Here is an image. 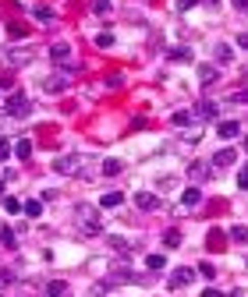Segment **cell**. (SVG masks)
I'll return each instance as SVG.
<instances>
[{
    "label": "cell",
    "instance_id": "obj_1",
    "mask_svg": "<svg viewBox=\"0 0 248 297\" xmlns=\"http://www.w3.org/2000/svg\"><path fill=\"white\" fill-rule=\"evenodd\" d=\"M75 220H78V230H82V233H99V230H103V223H99V209H96V205H89V202L75 205Z\"/></svg>",
    "mask_w": 248,
    "mask_h": 297
},
{
    "label": "cell",
    "instance_id": "obj_2",
    "mask_svg": "<svg viewBox=\"0 0 248 297\" xmlns=\"http://www.w3.org/2000/svg\"><path fill=\"white\" fill-rule=\"evenodd\" d=\"M29 99L21 96V92H14V96H7V103H4V113L7 117H29Z\"/></svg>",
    "mask_w": 248,
    "mask_h": 297
},
{
    "label": "cell",
    "instance_id": "obj_3",
    "mask_svg": "<svg viewBox=\"0 0 248 297\" xmlns=\"http://www.w3.org/2000/svg\"><path fill=\"white\" fill-rule=\"evenodd\" d=\"M82 163H85L82 156H64V159H57V163H53V170L71 177V173H82Z\"/></svg>",
    "mask_w": 248,
    "mask_h": 297
},
{
    "label": "cell",
    "instance_id": "obj_4",
    "mask_svg": "<svg viewBox=\"0 0 248 297\" xmlns=\"http://www.w3.org/2000/svg\"><path fill=\"white\" fill-rule=\"evenodd\" d=\"M191 280H195V273L181 265V269H174V273H170V280H167V287H170V290H177V287H188Z\"/></svg>",
    "mask_w": 248,
    "mask_h": 297
},
{
    "label": "cell",
    "instance_id": "obj_5",
    "mask_svg": "<svg viewBox=\"0 0 248 297\" xmlns=\"http://www.w3.org/2000/svg\"><path fill=\"white\" fill-rule=\"evenodd\" d=\"M50 61H53L57 68H64V64L71 61V46H68V43H53V46H50Z\"/></svg>",
    "mask_w": 248,
    "mask_h": 297
},
{
    "label": "cell",
    "instance_id": "obj_6",
    "mask_svg": "<svg viewBox=\"0 0 248 297\" xmlns=\"http://www.w3.org/2000/svg\"><path fill=\"white\" fill-rule=\"evenodd\" d=\"M68 85H71V81H68V74H64V71H61V74H50V78L43 81V88H46V92H64Z\"/></svg>",
    "mask_w": 248,
    "mask_h": 297
},
{
    "label": "cell",
    "instance_id": "obj_7",
    "mask_svg": "<svg viewBox=\"0 0 248 297\" xmlns=\"http://www.w3.org/2000/svg\"><path fill=\"white\" fill-rule=\"evenodd\" d=\"M216 135H220V138H238V135H241V124H238V121H220V124H216Z\"/></svg>",
    "mask_w": 248,
    "mask_h": 297
},
{
    "label": "cell",
    "instance_id": "obj_8",
    "mask_svg": "<svg viewBox=\"0 0 248 297\" xmlns=\"http://www.w3.org/2000/svg\"><path fill=\"white\" fill-rule=\"evenodd\" d=\"M135 205H139L142 213H149V209H156L160 202H156V195H149V191H139V195H135Z\"/></svg>",
    "mask_w": 248,
    "mask_h": 297
},
{
    "label": "cell",
    "instance_id": "obj_9",
    "mask_svg": "<svg viewBox=\"0 0 248 297\" xmlns=\"http://www.w3.org/2000/svg\"><path fill=\"white\" fill-rule=\"evenodd\" d=\"M195 117L199 121H216V103H199L195 106Z\"/></svg>",
    "mask_w": 248,
    "mask_h": 297
},
{
    "label": "cell",
    "instance_id": "obj_10",
    "mask_svg": "<svg viewBox=\"0 0 248 297\" xmlns=\"http://www.w3.org/2000/svg\"><path fill=\"white\" fill-rule=\"evenodd\" d=\"M234 159H238V152H234V148H220V152L213 156V166H231Z\"/></svg>",
    "mask_w": 248,
    "mask_h": 297
},
{
    "label": "cell",
    "instance_id": "obj_11",
    "mask_svg": "<svg viewBox=\"0 0 248 297\" xmlns=\"http://www.w3.org/2000/svg\"><path fill=\"white\" fill-rule=\"evenodd\" d=\"M199 78H202V85H213V81L220 78V71H216L213 64H199Z\"/></svg>",
    "mask_w": 248,
    "mask_h": 297
},
{
    "label": "cell",
    "instance_id": "obj_12",
    "mask_svg": "<svg viewBox=\"0 0 248 297\" xmlns=\"http://www.w3.org/2000/svg\"><path fill=\"white\" fill-rule=\"evenodd\" d=\"M167 57H170L174 64H188V61H191V50H188V46H174Z\"/></svg>",
    "mask_w": 248,
    "mask_h": 297
},
{
    "label": "cell",
    "instance_id": "obj_13",
    "mask_svg": "<svg viewBox=\"0 0 248 297\" xmlns=\"http://www.w3.org/2000/svg\"><path fill=\"white\" fill-rule=\"evenodd\" d=\"M7 61L18 68V64H29L32 61V50H7Z\"/></svg>",
    "mask_w": 248,
    "mask_h": 297
},
{
    "label": "cell",
    "instance_id": "obj_14",
    "mask_svg": "<svg viewBox=\"0 0 248 297\" xmlns=\"http://www.w3.org/2000/svg\"><path fill=\"white\" fill-rule=\"evenodd\" d=\"M121 202H124V195H121V191H106V195L99 198V205H103V209H117Z\"/></svg>",
    "mask_w": 248,
    "mask_h": 297
},
{
    "label": "cell",
    "instance_id": "obj_15",
    "mask_svg": "<svg viewBox=\"0 0 248 297\" xmlns=\"http://www.w3.org/2000/svg\"><path fill=\"white\" fill-rule=\"evenodd\" d=\"M188 173H191V181H206V177H209V166H206V163H191Z\"/></svg>",
    "mask_w": 248,
    "mask_h": 297
},
{
    "label": "cell",
    "instance_id": "obj_16",
    "mask_svg": "<svg viewBox=\"0 0 248 297\" xmlns=\"http://www.w3.org/2000/svg\"><path fill=\"white\" fill-rule=\"evenodd\" d=\"M181 202H184V205H199V202H202V191H199V188H184Z\"/></svg>",
    "mask_w": 248,
    "mask_h": 297
},
{
    "label": "cell",
    "instance_id": "obj_17",
    "mask_svg": "<svg viewBox=\"0 0 248 297\" xmlns=\"http://www.w3.org/2000/svg\"><path fill=\"white\" fill-rule=\"evenodd\" d=\"M163 244L167 248H181V230H177V226H170L163 233Z\"/></svg>",
    "mask_w": 248,
    "mask_h": 297
},
{
    "label": "cell",
    "instance_id": "obj_18",
    "mask_svg": "<svg viewBox=\"0 0 248 297\" xmlns=\"http://www.w3.org/2000/svg\"><path fill=\"white\" fill-rule=\"evenodd\" d=\"M14 156H18V159H29V156H32V142H29V138H18V145H14Z\"/></svg>",
    "mask_w": 248,
    "mask_h": 297
},
{
    "label": "cell",
    "instance_id": "obj_19",
    "mask_svg": "<svg viewBox=\"0 0 248 297\" xmlns=\"http://www.w3.org/2000/svg\"><path fill=\"white\" fill-rule=\"evenodd\" d=\"M46 294L50 297H68V283H64V280H53V283L46 287Z\"/></svg>",
    "mask_w": 248,
    "mask_h": 297
},
{
    "label": "cell",
    "instance_id": "obj_20",
    "mask_svg": "<svg viewBox=\"0 0 248 297\" xmlns=\"http://www.w3.org/2000/svg\"><path fill=\"white\" fill-rule=\"evenodd\" d=\"M7 36H11V39H25V36H29V28H25L21 21H11V25H7Z\"/></svg>",
    "mask_w": 248,
    "mask_h": 297
},
{
    "label": "cell",
    "instance_id": "obj_21",
    "mask_svg": "<svg viewBox=\"0 0 248 297\" xmlns=\"http://www.w3.org/2000/svg\"><path fill=\"white\" fill-rule=\"evenodd\" d=\"M121 170H124V163H121V159H106V163H103V173H106V177H117Z\"/></svg>",
    "mask_w": 248,
    "mask_h": 297
},
{
    "label": "cell",
    "instance_id": "obj_22",
    "mask_svg": "<svg viewBox=\"0 0 248 297\" xmlns=\"http://www.w3.org/2000/svg\"><path fill=\"white\" fill-rule=\"evenodd\" d=\"M213 53H216V61H220V64H231V57H234V53H231V46H227V43H220V46H216V50H213Z\"/></svg>",
    "mask_w": 248,
    "mask_h": 297
},
{
    "label": "cell",
    "instance_id": "obj_23",
    "mask_svg": "<svg viewBox=\"0 0 248 297\" xmlns=\"http://www.w3.org/2000/svg\"><path fill=\"white\" fill-rule=\"evenodd\" d=\"M206 244H209L213 251H220V248H224V233H220V230H209V237H206Z\"/></svg>",
    "mask_w": 248,
    "mask_h": 297
},
{
    "label": "cell",
    "instance_id": "obj_24",
    "mask_svg": "<svg viewBox=\"0 0 248 297\" xmlns=\"http://www.w3.org/2000/svg\"><path fill=\"white\" fill-rule=\"evenodd\" d=\"M0 241H4V248H14V244H18V237H14V230H11V226H4V230H0Z\"/></svg>",
    "mask_w": 248,
    "mask_h": 297
},
{
    "label": "cell",
    "instance_id": "obj_25",
    "mask_svg": "<svg viewBox=\"0 0 248 297\" xmlns=\"http://www.w3.org/2000/svg\"><path fill=\"white\" fill-rule=\"evenodd\" d=\"M146 265H149V273H156V269H163V265H167V258H163V255H149V258H146Z\"/></svg>",
    "mask_w": 248,
    "mask_h": 297
},
{
    "label": "cell",
    "instance_id": "obj_26",
    "mask_svg": "<svg viewBox=\"0 0 248 297\" xmlns=\"http://www.w3.org/2000/svg\"><path fill=\"white\" fill-rule=\"evenodd\" d=\"M231 241H238V244H248V226H234V230H231Z\"/></svg>",
    "mask_w": 248,
    "mask_h": 297
},
{
    "label": "cell",
    "instance_id": "obj_27",
    "mask_svg": "<svg viewBox=\"0 0 248 297\" xmlns=\"http://www.w3.org/2000/svg\"><path fill=\"white\" fill-rule=\"evenodd\" d=\"M21 209H25V216H39V213H43V202H36V198H32V202H25Z\"/></svg>",
    "mask_w": 248,
    "mask_h": 297
},
{
    "label": "cell",
    "instance_id": "obj_28",
    "mask_svg": "<svg viewBox=\"0 0 248 297\" xmlns=\"http://www.w3.org/2000/svg\"><path fill=\"white\" fill-rule=\"evenodd\" d=\"M4 209H7V213H11V216H14V213H21V202H18V198H11V195H7V198H4Z\"/></svg>",
    "mask_w": 248,
    "mask_h": 297
},
{
    "label": "cell",
    "instance_id": "obj_29",
    "mask_svg": "<svg viewBox=\"0 0 248 297\" xmlns=\"http://www.w3.org/2000/svg\"><path fill=\"white\" fill-rule=\"evenodd\" d=\"M96 46H103V50L114 46V36H110V32H99V36H96Z\"/></svg>",
    "mask_w": 248,
    "mask_h": 297
},
{
    "label": "cell",
    "instance_id": "obj_30",
    "mask_svg": "<svg viewBox=\"0 0 248 297\" xmlns=\"http://www.w3.org/2000/svg\"><path fill=\"white\" fill-rule=\"evenodd\" d=\"M11 283H14V273H11V269H0V290L11 287Z\"/></svg>",
    "mask_w": 248,
    "mask_h": 297
},
{
    "label": "cell",
    "instance_id": "obj_31",
    "mask_svg": "<svg viewBox=\"0 0 248 297\" xmlns=\"http://www.w3.org/2000/svg\"><path fill=\"white\" fill-rule=\"evenodd\" d=\"M36 18H39V21H53V11H50V7H36Z\"/></svg>",
    "mask_w": 248,
    "mask_h": 297
},
{
    "label": "cell",
    "instance_id": "obj_32",
    "mask_svg": "<svg viewBox=\"0 0 248 297\" xmlns=\"http://www.w3.org/2000/svg\"><path fill=\"white\" fill-rule=\"evenodd\" d=\"M199 273H202L206 280H213V276H216V269H213V262H202V265H199Z\"/></svg>",
    "mask_w": 248,
    "mask_h": 297
},
{
    "label": "cell",
    "instance_id": "obj_33",
    "mask_svg": "<svg viewBox=\"0 0 248 297\" xmlns=\"http://www.w3.org/2000/svg\"><path fill=\"white\" fill-rule=\"evenodd\" d=\"M92 11H96V14H106V11H110V0H92Z\"/></svg>",
    "mask_w": 248,
    "mask_h": 297
},
{
    "label": "cell",
    "instance_id": "obj_34",
    "mask_svg": "<svg viewBox=\"0 0 248 297\" xmlns=\"http://www.w3.org/2000/svg\"><path fill=\"white\" fill-rule=\"evenodd\" d=\"M188 121H191V113H184V110H177V113H174V124H177V128H181V124H188Z\"/></svg>",
    "mask_w": 248,
    "mask_h": 297
},
{
    "label": "cell",
    "instance_id": "obj_35",
    "mask_svg": "<svg viewBox=\"0 0 248 297\" xmlns=\"http://www.w3.org/2000/svg\"><path fill=\"white\" fill-rule=\"evenodd\" d=\"M238 188H248V166L238 170Z\"/></svg>",
    "mask_w": 248,
    "mask_h": 297
},
{
    "label": "cell",
    "instance_id": "obj_36",
    "mask_svg": "<svg viewBox=\"0 0 248 297\" xmlns=\"http://www.w3.org/2000/svg\"><path fill=\"white\" fill-rule=\"evenodd\" d=\"M106 85H110V88H121V85H124V78H121V74H110V78H106Z\"/></svg>",
    "mask_w": 248,
    "mask_h": 297
},
{
    "label": "cell",
    "instance_id": "obj_37",
    "mask_svg": "<svg viewBox=\"0 0 248 297\" xmlns=\"http://www.w3.org/2000/svg\"><path fill=\"white\" fill-rule=\"evenodd\" d=\"M7 156H11V142H7V138H0V159H7Z\"/></svg>",
    "mask_w": 248,
    "mask_h": 297
},
{
    "label": "cell",
    "instance_id": "obj_38",
    "mask_svg": "<svg viewBox=\"0 0 248 297\" xmlns=\"http://www.w3.org/2000/svg\"><path fill=\"white\" fill-rule=\"evenodd\" d=\"M195 4H199V0H177V11H191Z\"/></svg>",
    "mask_w": 248,
    "mask_h": 297
},
{
    "label": "cell",
    "instance_id": "obj_39",
    "mask_svg": "<svg viewBox=\"0 0 248 297\" xmlns=\"http://www.w3.org/2000/svg\"><path fill=\"white\" fill-rule=\"evenodd\" d=\"M11 85H14V78L11 74H0V88H11Z\"/></svg>",
    "mask_w": 248,
    "mask_h": 297
},
{
    "label": "cell",
    "instance_id": "obj_40",
    "mask_svg": "<svg viewBox=\"0 0 248 297\" xmlns=\"http://www.w3.org/2000/svg\"><path fill=\"white\" fill-rule=\"evenodd\" d=\"M231 103H248V92H234V96H231Z\"/></svg>",
    "mask_w": 248,
    "mask_h": 297
},
{
    "label": "cell",
    "instance_id": "obj_41",
    "mask_svg": "<svg viewBox=\"0 0 248 297\" xmlns=\"http://www.w3.org/2000/svg\"><path fill=\"white\" fill-rule=\"evenodd\" d=\"M202 297H224V294H220V290H213V287H206V290H202Z\"/></svg>",
    "mask_w": 248,
    "mask_h": 297
},
{
    "label": "cell",
    "instance_id": "obj_42",
    "mask_svg": "<svg viewBox=\"0 0 248 297\" xmlns=\"http://www.w3.org/2000/svg\"><path fill=\"white\" fill-rule=\"evenodd\" d=\"M231 4H234L238 11H248V0H231Z\"/></svg>",
    "mask_w": 248,
    "mask_h": 297
},
{
    "label": "cell",
    "instance_id": "obj_43",
    "mask_svg": "<svg viewBox=\"0 0 248 297\" xmlns=\"http://www.w3.org/2000/svg\"><path fill=\"white\" fill-rule=\"evenodd\" d=\"M238 46H245V50H248V32H241V36H238Z\"/></svg>",
    "mask_w": 248,
    "mask_h": 297
},
{
    "label": "cell",
    "instance_id": "obj_44",
    "mask_svg": "<svg viewBox=\"0 0 248 297\" xmlns=\"http://www.w3.org/2000/svg\"><path fill=\"white\" fill-rule=\"evenodd\" d=\"M245 152H248V138H245Z\"/></svg>",
    "mask_w": 248,
    "mask_h": 297
},
{
    "label": "cell",
    "instance_id": "obj_45",
    "mask_svg": "<svg viewBox=\"0 0 248 297\" xmlns=\"http://www.w3.org/2000/svg\"><path fill=\"white\" fill-rule=\"evenodd\" d=\"M0 195H4V184H0Z\"/></svg>",
    "mask_w": 248,
    "mask_h": 297
}]
</instances>
